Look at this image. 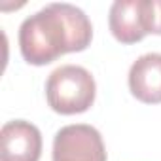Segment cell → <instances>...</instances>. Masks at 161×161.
I'll return each instance as SVG.
<instances>
[{
  "label": "cell",
  "mask_w": 161,
  "mask_h": 161,
  "mask_svg": "<svg viewBox=\"0 0 161 161\" xmlns=\"http://www.w3.org/2000/svg\"><path fill=\"white\" fill-rule=\"evenodd\" d=\"M93 27L84 10L72 4H47L19 27V49L29 64L44 66L64 53L87 49Z\"/></svg>",
  "instance_id": "6da1fadb"
},
{
  "label": "cell",
  "mask_w": 161,
  "mask_h": 161,
  "mask_svg": "<svg viewBox=\"0 0 161 161\" xmlns=\"http://www.w3.org/2000/svg\"><path fill=\"white\" fill-rule=\"evenodd\" d=\"M97 95V84L91 72L78 64L55 68L46 82V99L53 112L63 116L87 112Z\"/></svg>",
  "instance_id": "7a4b0ae2"
},
{
  "label": "cell",
  "mask_w": 161,
  "mask_h": 161,
  "mask_svg": "<svg viewBox=\"0 0 161 161\" xmlns=\"http://www.w3.org/2000/svg\"><path fill=\"white\" fill-rule=\"evenodd\" d=\"M53 161H106L101 133L86 123L61 127L53 138Z\"/></svg>",
  "instance_id": "3957f363"
},
{
  "label": "cell",
  "mask_w": 161,
  "mask_h": 161,
  "mask_svg": "<svg viewBox=\"0 0 161 161\" xmlns=\"http://www.w3.org/2000/svg\"><path fill=\"white\" fill-rule=\"evenodd\" d=\"M108 27L119 44H136L150 34V0H118L110 8Z\"/></svg>",
  "instance_id": "277c9868"
},
{
  "label": "cell",
  "mask_w": 161,
  "mask_h": 161,
  "mask_svg": "<svg viewBox=\"0 0 161 161\" xmlns=\"http://www.w3.org/2000/svg\"><path fill=\"white\" fill-rule=\"evenodd\" d=\"M42 135L36 125L25 119L4 123L0 131V161H40Z\"/></svg>",
  "instance_id": "5b68a950"
},
{
  "label": "cell",
  "mask_w": 161,
  "mask_h": 161,
  "mask_svg": "<svg viewBox=\"0 0 161 161\" xmlns=\"http://www.w3.org/2000/svg\"><path fill=\"white\" fill-rule=\"evenodd\" d=\"M129 89L144 104L161 103V53H146L131 64Z\"/></svg>",
  "instance_id": "8992f818"
},
{
  "label": "cell",
  "mask_w": 161,
  "mask_h": 161,
  "mask_svg": "<svg viewBox=\"0 0 161 161\" xmlns=\"http://www.w3.org/2000/svg\"><path fill=\"white\" fill-rule=\"evenodd\" d=\"M150 34L161 36V0H150Z\"/></svg>",
  "instance_id": "52a82bcc"
}]
</instances>
